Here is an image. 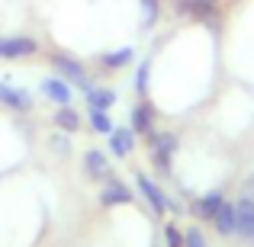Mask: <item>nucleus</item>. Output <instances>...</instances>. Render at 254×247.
Segmentation results:
<instances>
[{"instance_id":"nucleus-1","label":"nucleus","mask_w":254,"mask_h":247,"mask_svg":"<svg viewBox=\"0 0 254 247\" xmlns=\"http://www.w3.org/2000/svg\"><path fill=\"white\" fill-rule=\"evenodd\" d=\"M52 68L58 71V77H64L71 87H81V90H90V77H87V71H84V64L77 61L74 55H68V51H55L52 55Z\"/></svg>"},{"instance_id":"nucleus-2","label":"nucleus","mask_w":254,"mask_h":247,"mask_svg":"<svg viewBox=\"0 0 254 247\" xmlns=\"http://www.w3.org/2000/svg\"><path fill=\"white\" fill-rule=\"evenodd\" d=\"M135 186H138V193L145 196V202L151 205V212H158V215H164V212H177V202H171L168 199V193L161 190V186L155 183V180L148 177V173H135Z\"/></svg>"},{"instance_id":"nucleus-3","label":"nucleus","mask_w":254,"mask_h":247,"mask_svg":"<svg viewBox=\"0 0 254 247\" xmlns=\"http://www.w3.org/2000/svg\"><path fill=\"white\" fill-rule=\"evenodd\" d=\"M151 161L158 164V170L171 173L174 154H177V135L174 132H151Z\"/></svg>"},{"instance_id":"nucleus-4","label":"nucleus","mask_w":254,"mask_h":247,"mask_svg":"<svg viewBox=\"0 0 254 247\" xmlns=\"http://www.w3.org/2000/svg\"><path fill=\"white\" fill-rule=\"evenodd\" d=\"M81 167H84V177L87 180H97V183H106L113 177V167H110V154L100 148H87L81 154Z\"/></svg>"},{"instance_id":"nucleus-5","label":"nucleus","mask_w":254,"mask_h":247,"mask_svg":"<svg viewBox=\"0 0 254 247\" xmlns=\"http://www.w3.org/2000/svg\"><path fill=\"white\" fill-rule=\"evenodd\" d=\"M36 51L39 45L29 36H0V58L3 61H23V58H32Z\"/></svg>"},{"instance_id":"nucleus-6","label":"nucleus","mask_w":254,"mask_h":247,"mask_svg":"<svg viewBox=\"0 0 254 247\" xmlns=\"http://www.w3.org/2000/svg\"><path fill=\"white\" fill-rule=\"evenodd\" d=\"M39 93H42L52 106H71V103H74V87L64 81V77H58V74L45 77V81L39 84Z\"/></svg>"},{"instance_id":"nucleus-7","label":"nucleus","mask_w":254,"mask_h":247,"mask_svg":"<svg viewBox=\"0 0 254 247\" xmlns=\"http://www.w3.org/2000/svg\"><path fill=\"white\" fill-rule=\"evenodd\" d=\"M235 235L254 241V196L251 193L235 199Z\"/></svg>"},{"instance_id":"nucleus-8","label":"nucleus","mask_w":254,"mask_h":247,"mask_svg":"<svg viewBox=\"0 0 254 247\" xmlns=\"http://www.w3.org/2000/svg\"><path fill=\"white\" fill-rule=\"evenodd\" d=\"M32 103H36V99L29 97V90L0 81V106H6V109H13V112H29Z\"/></svg>"},{"instance_id":"nucleus-9","label":"nucleus","mask_w":254,"mask_h":247,"mask_svg":"<svg viewBox=\"0 0 254 247\" xmlns=\"http://www.w3.org/2000/svg\"><path fill=\"white\" fill-rule=\"evenodd\" d=\"M106 148H110L113 157H129L132 148H135V132H132L129 125H119V129H113L110 135H106Z\"/></svg>"},{"instance_id":"nucleus-10","label":"nucleus","mask_w":254,"mask_h":247,"mask_svg":"<svg viewBox=\"0 0 254 247\" xmlns=\"http://www.w3.org/2000/svg\"><path fill=\"white\" fill-rule=\"evenodd\" d=\"M100 202H103L106 209H113V205H126V202H132V190L126 183H119L116 177H110L103 183V190H100Z\"/></svg>"},{"instance_id":"nucleus-11","label":"nucleus","mask_w":254,"mask_h":247,"mask_svg":"<svg viewBox=\"0 0 254 247\" xmlns=\"http://www.w3.org/2000/svg\"><path fill=\"white\" fill-rule=\"evenodd\" d=\"M129 129L135 135H151L155 132V109L148 103H135L129 112Z\"/></svg>"},{"instance_id":"nucleus-12","label":"nucleus","mask_w":254,"mask_h":247,"mask_svg":"<svg viewBox=\"0 0 254 247\" xmlns=\"http://www.w3.org/2000/svg\"><path fill=\"white\" fill-rule=\"evenodd\" d=\"M52 125H55V132L74 135V132H81L84 119H81V112H77L74 106H58V109H55V116H52Z\"/></svg>"},{"instance_id":"nucleus-13","label":"nucleus","mask_w":254,"mask_h":247,"mask_svg":"<svg viewBox=\"0 0 254 247\" xmlns=\"http://www.w3.org/2000/svg\"><path fill=\"white\" fill-rule=\"evenodd\" d=\"M177 6H180V13H184V16L203 19V23L219 13V0H177Z\"/></svg>"},{"instance_id":"nucleus-14","label":"nucleus","mask_w":254,"mask_h":247,"mask_svg":"<svg viewBox=\"0 0 254 247\" xmlns=\"http://www.w3.org/2000/svg\"><path fill=\"white\" fill-rule=\"evenodd\" d=\"M84 99H87V109H103L110 112L113 106H116V90H110V87H97L93 84L90 90H84Z\"/></svg>"},{"instance_id":"nucleus-15","label":"nucleus","mask_w":254,"mask_h":247,"mask_svg":"<svg viewBox=\"0 0 254 247\" xmlns=\"http://www.w3.org/2000/svg\"><path fill=\"white\" fill-rule=\"evenodd\" d=\"M212 228H216L222 238H232V235H235V202H232V199H225L222 209L212 215Z\"/></svg>"},{"instance_id":"nucleus-16","label":"nucleus","mask_w":254,"mask_h":247,"mask_svg":"<svg viewBox=\"0 0 254 247\" xmlns=\"http://www.w3.org/2000/svg\"><path fill=\"white\" fill-rule=\"evenodd\" d=\"M132 58H135V49L132 45H123V49H110V51H103V68L106 71H123L126 64H132Z\"/></svg>"},{"instance_id":"nucleus-17","label":"nucleus","mask_w":254,"mask_h":247,"mask_svg":"<svg viewBox=\"0 0 254 247\" xmlns=\"http://www.w3.org/2000/svg\"><path fill=\"white\" fill-rule=\"evenodd\" d=\"M222 202H225L222 193H206V196H199L196 202H193V212H196L199 218H206V222H212V215L222 209Z\"/></svg>"},{"instance_id":"nucleus-18","label":"nucleus","mask_w":254,"mask_h":247,"mask_svg":"<svg viewBox=\"0 0 254 247\" xmlns=\"http://www.w3.org/2000/svg\"><path fill=\"white\" fill-rule=\"evenodd\" d=\"M90 129L97 132V135H110L116 125H113V119H110V112H103V109H90Z\"/></svg>"},{"instance_id":"nucleus-19","label":"nucleus","mask_w":254,"mask_h":247,"mask_svg":"<svg viewBox=\"0 0 254 247\" xmlns=\"http://www.w3.org/2000/svg\"><path fill=\"white\" fill-rule=\"evenodd\" d=\"M148 77H151V58H145V61L138 64V71H135V93L138 97L148 93Z\"/></svg>"},{"instance_id":"nucleus-20","label":"nucleus","mask_w":254,"mask_h":247,"mask_svg":"<svg viewBox=\"0 0 254 247\" xmlns=\"http://www.w3.org/2000/svg\"><path fill=\"white\" fill-rule=\"evenodd\" d=\"M49 148H52V154H58V157H68V154H71V142H68V135H64V132L52 135Z\"/></svg>"},{"instance_id":"nucleus-21","label":"nucleus","mask_w":254,"mask_h":247,"mask_svg":"<svg viewBox=\"0 0 254 247\" xmlns=\"http://www.w3.org/2000/svg\"><path fill=\"white\" fill-rule=\"evenodd\" d=\"M184 247H206V238L196 225H190V228L184 231Z\"/></svg>"},{"instance_id":"nucleus-22","label":"nucleus","mask_w":254,"mask_h":247,"mask_svg":"<svg viewBox=\"0 0 254 247\" xmlns=\"http://www.w3.org/2000/svg\"><path fill=\"white\" fill-rule=\"evenodd\" d=\"M164 241L168 247H184V231H177V225H164Z\"/></svg>"}]
</instances>
